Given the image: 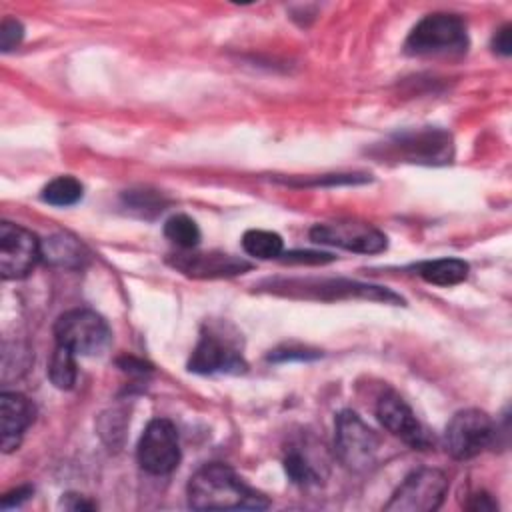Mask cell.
I'll return each mask as SVG.
<instances>
[{
	"label": "cell",
	"mask_w": 512,
	"mask_h": 512,
	"mask_svg": "<svg viewBox=\"0 0 512 512\" xmlns=\"http://www.w3.org/2000/svg\"><path fill=\"white\" fill-rule=\"evenodd\" d=\"M188 504L196 510H262L268 498L250 488L230 466L212 462L188 482Z\"/></svg>",
	"instance_id": "obj_1"
},
{
	"label": "cell",
	"mask_w": 512,
	"mask_h": 512,
	"mask_svg": "<svg viewBox=\"0 0 512 512\" xmlns=\"http://www.w3.org/2000/svg\"><path fill=\"white\" fill-rule=\"evenodd\" d=\"M466 48V24L460 16L448 12L424 16L404 42V50L410 56H460Z\"/></svg>",
	"instance_id": "obj_2"
},
{
	"label": "cell",
	"mask_w": 512,
	"mask_h": 512,
	"mask_svg": "<svg viewBox=\"0 0 512 512\" xmlns=\"http://www.w3.org/2000/svg\"><path fill=\"white\" fill-rule=\"evenodd\" d=\"M378 434L352 410H342L334 422V452L350 472H368L376 464Z\"/></svg>",
	"instance_id": "obj_3"
},
{
	"label": "cell",
	"mask_w": 512,
	"mask_h": 512,
	"mask_svg": "<svg viewBox=\"0 0 512 512\" xmlns=\"http://www.w3.org/2000/svg\"><path fill=\"white\" fill-rule=\"evenodd\" d=\"M56 344L72 350L76 356H100L112 342L106 320L88 308H74L58 316L54 324Z\"/></svg>",
	"instance_id": "obj_4"
},
{
	"label": "cell",
	"mask_w": 512,
	"mask_h": 512,
	"mask_svg": "<svg viewBox=\"0 0 512 512\" xmlns=\"http://www.w3.org/2000/svg\"><path fill=\"white\" fill-rule=\"evenodd\" d=\"M498 428L494 420L478 408L456 412L446 424L444 446L456 460H470L496 444Z\"/></svg>",
	"instance_id": "obj_5"
},
{
	"label": "cell",
	"mask_w": 512,
	"mask_h": 512,
	"mask_svg": "<svg viewBox=\"0 0 512 512\" xmlns=\"http://www.w3.org/2000/svg\"><path fill=\"white\" fill-rule=\"evenodd\" d=\"M448 490V478L438 468H420L404 478L392 498L384 504L386 512H432L440 508Z\"/></svg>",
	"instance_id": "obj_6"
},
{
	"label": "cell",
	"mask_w": 512,
	"mask_h": 512,
	"mask_svg": "<svg viewBox=\"0 0 512 512\" xmlns=\"http://www.w3.org/2000/svg\"><path fill=\"white\" fill-rule=\"evenodd\" d=\"M136 458L142 470L148 474H170L180 462V442L176 426L166 418H154L144 428Z\"/></svg>",
	"instance_id": "obj_7"
},
{
	"label": "cell",
	"mask_w": 512,
	"mask_h": 512,
	"mask_svg": "<svg viewBox=\"0 0 512 512\" xmlns=\"http://www.w3.org/2000/svg\"><path fill=\"white\" fill-rule=\"evenodd\" d=\"M42 260V240L30 230L4 220L0 224V274L4 280L28 276Z\"/></svg>",
	"instance_id": "obj_8"
},
{
	"label": "cell",
	"mask_w": 512,
	"mask_h": 512,
	"mask_svg": "<svg viewBox=\"0 0 512 512\" xmlns=\"http://www.w3.org/2000/svg\"><path fill=\"white\" fill-rule=\"evenodd\" d=\"M386 150L394 158L418 164H446L452 158V136L438 128H420L396 134Z\"/></svg>",
	"instance_id": "obj_9"
},
{
	"label": "cell",
	"mask_w": 512,
	"mask_h": 512,
	"mask_svg": "<svg viewBox=\"0 0 512 512\" xmlns=\"http://www.w3.org/2000/svg\"><path fill=\"white\" fill-rule=\"evenodd\" d=\"M310 240L336 246L356 254H378L386 250V234L364 222H324L310 228Z\"/></svg>",
	"instance_id": "obj_10"
},
{
	"label": "cell",
	"mask_w": 512,
	"mask_h": 512,
	"mask_svg": "<svg viewBox=\"0 0 512 512\" xmlns=\"http://www.w3.org/2000/svg\"><path fill=\"white\" fill-rule=\"evenodd\" d=\"M188 370L196 374H242L246 372V362L230 342L206 332L188 360Z\"/></svg>",
	"instance_id": "obj_11"
},
{
	"label": "cell",
	"mask_w": 512,
	"mask_h": 512,
	"mask_svg": "<svg viewBox=\"0 0 512 512\" xmlns=\"http://www.w3.org/2000/svg\"><path fill=\"white\" fill-rule=\"evenodd\" d=\"M376 416L388 432H392L396 438H400L408 446L424 448L428 444V438L420 420L416 418L412 408L406 404V400L394 390H388L386 394L380 396L376 404Z\"/></svg>",
	"instance_id": "obj_12"
},
{
	"label": "cell",
	"mask_w": 512,
	"mask_h": 512,
	"mask_svg": "<svg viewBox=\"0 0 512 512\" xmlns=\"http://www.w3.org/2000/svg\"><path fill=\"white\" fill-rule=\"evenodd\" d=\"M168 264L192 278H230L252 268L244 258L224 252H178L168 258Z\"/></svg>",
	"instance_id": "obj_13"
},
{
	"label": "cell",
	"mask_w": 512,
	"mask_h": 512,
	"mask_svg": "<svg viewBox=\"0 0 512 512\" xmlns=\"http://www.w3.org/2000/svg\"><path fill=\"white\" fill-rule=\"evenodd\" d=\"M36 408L20 392H2L0 394V432H2V450L12 452L20 446L24 430L34 422Z\"/></svg>",
	"instance_id": "obj_14"
},
{
	"label": "cell",
	"mask_w": 512,
	"mask_h": 512,
	"mask_svg": "<svg viewBox=\"0 0 512 512\" xmlns=\"http://www.w3.org/2000/svg\"><path fill=\"white\" fill-rule=\"evenodd\" d=\"M42 260L56 268L78 270L88 264L90 254L80 240L60 232L42 240Z\"/></svg>",
	"instance_id": "obj_15"
},
{
	"label": "cell",
	"mask_w": 512,
	"mask_h": 512,
	"mask_svg": "<svg viewBox=\"0 0 512 512\" xmlns=\"http://www.w3.org/2000/svg\"><path fill=\"white\" fill-rule=\"evenodd\" d=\"M422 280L434 286H454L468 278V264L460 258H438L426 260L416 266Z\"/></svg>",
	"instance_id": "obj_16"
},
{
	"label": "cell",
	"mask_w": 512,
	"mask_h": 512,
	"mask_svg": "<svg viewBox=\"0 0 512 512\" xmlns=\"http://www.w3.org/2000/svg\"><path fill=\"white\" fill-rule=\"evenodd\" d=\"M242 248L248 256L258 258V260H270V258H278L282 256L284 250V242L280 238V234L272 232V230H260V228H252L246 230L242 236Z\"/></svg>",
	"instance_id": "obj_17"
},
{
	"label": "cell",
	"mask_w": 512,
	"mask_h": 512,
	"mask_svg": "<svg viewBox=\"0 0 512 512\" xmlns=\"http://www.w3.org/2000/svg\"><path fill=\"white\" fill-rule=\"evenodd\" d=\"M76 354L60 344H56L48 360V378L60 390H70L76 384Z\"/></svg>",
	"instance_id": "obj_18"
},
{
	"label": "cell",
	"mask_w": 512,
	"mask_h": 512,
	"mask_svg": "<svg viewBox=\"0 0 512 512\" xmlns=\"http://www.w3.org/2000/svg\"><path fill=\"white\" fill-rule=\"evenodd\" d=\"M284 470H286L288 478L294 484H300V486L318 484L320 478H322L316 462H312V458L306 452H302L298 446H292V448L286 450Z\"/></svg>",
	"instance_id": "obj_19"
},
{
	"label": "cell",
	"mask_w": 512,
	"mask_h": 512,
	"mask_svg": "<svg viewBox=\"0 0 512 512\" xmlns=\"http://www.w3.org/2000/svg\"><path fill=\"white\" fill-rule=\"evenodd\" d=\"M82 184L74 176H56L42 190V200L52 206H72L82 198Z\"/></svg>",
	"instance_id": "obj_20"
},
{
	"label": "cell",
	"mask_w": 512,
	"mask_h": 512,
	"mask_svg": "<svg viewBox=\"0 0 512 512\" xmlns=\"http://www.w3.org/2000/svg\"><path fill=\"white\" fill-rule=\"evenodd\" d=\"M164 236L182 250H190L200 242L198 224L186 214H174L164 224Z\"/></svg>",
	"instance_id": "obj_21"
},
{
	"label": "cell",
	"mask_w": 512,
	"mask_h": 512,
	"mask_svg": "<svg viewBox=\"0 0 512 512\" xmlns=\"http://www.w3.org/2000/svg\"><path fill=\"white\" fill-rule=\"evenodd\" d=\"M124 200L130 210H136L142 216H154L166 206L162 196L154 190H130L124 194Z\"/></svg>",
	"instance_id": "obj_22"
},
{
	"label": "cell",
	"mask_w": 512,
	"mask_h": 512,
	"mask_svg": "<svg viewBox=\"0 0 512 512\" xmlns=\"http://www.w3.org/2000/svg\"><path fill=\"white\" fill-rule=\"evenodd\" d=\"M24 38V26L14 18H4L0 24V48L2 52L14 50Z\"/></svg>",
	"instance_id": "obj_23"
},
{
	"label": "cell",
	"mask_w": 512,
	"mask_h": 512,
	"mask_svg": "<svg viewBox=\"0 0 512 512\" xmlns=\"http://www.w3.org/2000/svg\"><path fill=\"white\" fill-rule=\"evenodd\" d=\"M320 352L316 350H302V348H286V350H274L268 360L274 362H286V360H310V358H318Z\"/></svg>",
	"instance_id": "obj_24"
},
{
	"label": "cell",
	"mask_w": 512,
	"mask_h": 512,
	"mask_svg": "<svg viewBox=\"0 0 512 512\" xmlns=\"http://www.w3.org/2000/svg\"><path fill=\"white\" fill-rule=\"evenodd\" d=\"M492 48L494 52L508 56L512 52V32H510V24H504L502 28L496 30L494 38H492Z\"/></svg>",
	"instance_id": "obj_25"
},
{
	"label": "cell",
	"mask_w": 512,
	"mask_h": 512,
	"mask_svg": "<svg viewBox=\"0 0 512 512\" xmlns=\"http://www.w3.org/2000/svg\"><path fill=\"white\" fill-rule=\"evenodd\" d=\"M286 262H306V264H322L334 260V256L324 254V252H286L284 254Z\"/></svg>",
	"instance_id": "obj_26"
},
{
	"label": "cell",
	"mask_w": 512,
	"mask_h": 512,
	"mask_svg": "<svg viewBox=\"0 0 512 512\" xmlns=\"http://www.w3.org/2000/svg\"><path fill=\"white\" fill-rule=\"evenodd\" d=\"M32 486H18L16 490H10L8 494H4L2 498V510H8V508H14V506H20L22 502H26L30 496H32Z\"/></svg>",
	"instance_id": "obj_27"
},
{
	"label": "cell",
	"mask_w": 512,
	"mask_h": 512,
	"mask_svg": "<svg viewBox=\"0 0 512 512\" xmlns=\"http://www.w3.org/2000/svg\"><path fill=\"white\" fill-rule=\"evenodd\" d=\"M60 506H64L66 510H94L96 508V502H92V500H88L86 496H82V494H64L62 496V502H60Z\"/></svg>",
	"instance_id": "obj_28"
},
{
	"label": "cell",
	"mask_w": 512,
	"mask_h": 512,
	"mask_svg": "<svg viewBox=\"0 0 512 512\" xmlns=\"http://www.w3.org/2000/svg\"><path fill=\"white\" fill-rule=\"evenodd\" d=\"M468 508L470 510H480V512H492L498 508V504L492 500L490 494L486 492H478L472 496V500L468 502Z\"/></svg>",
	"instance_id": "obj_29"
}]
</instances>
